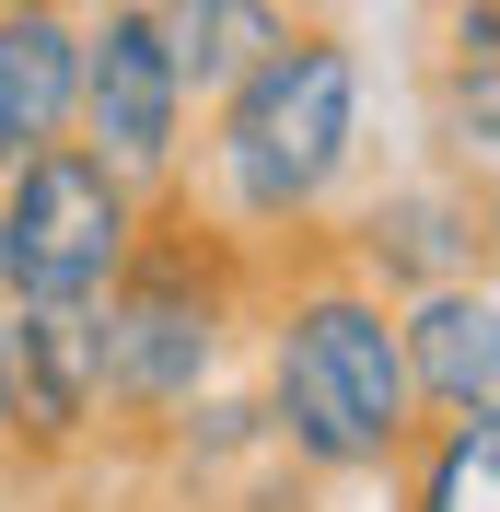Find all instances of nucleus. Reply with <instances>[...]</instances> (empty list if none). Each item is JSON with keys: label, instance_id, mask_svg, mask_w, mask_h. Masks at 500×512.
<instances>
[{"label": "nucleus", "instance_id": "nucleus-16", "mask_svg": "<svg viewBox=\"0 0 500 512\" xmlns=\"http://www.w3.org/2000/svg\"><path fill=\"white\" fill-rule=\"evenodd\" d=\"M47 12H94V0H47Z\"/></svg>", "mask_w": 500, "mask_h": 512}, {"label": "nucleus", "instance_id": "nucleus-15", "mask_svg": "<svg viewBox=\"0 0 500 512\" xmlns=\"http://www.w3.org/2000/svg\"><path fill=\"white\" fill-rule=\"evenodd\" d=\"M0 303H12V245H0Z\"/></svg>", "mask_w": 500, "mask_h": 512}, {"label": "nucleus", "instance_id": "nucleus-13", "mask_svg": "<svg viewBox=\"0 0 500 512\" xmlns=\"http://www.w3.org/2000/svg\"><path fill=\"white\" fill-rule=\"evenodd\" d=\"M431 59H500V0H431Z\"/></svg>", "mask_w": 500, "mask_h": 512}, {"label": "nucleus", "instance_id": "nucleus-7", "mask_svg": "<svg viewBox=\"0 0 500 512\" xmlns=\"http://www.w3.org/2000/svg\"><path fill=\"white\" fill-rule=\"evenodd\" d=\"M0 361H12V443H24V478L94 466V454L117 443L105 315L94 303H0Z\"/></svg>", "mask_w": 500, "mask_h": 512}, {"label": "nucleus", "instance_id": "nucleus-4", "mask_svg": "<svg viewBox=\"0 0 500 512\" xmlns=\"http://www.w3.org/2000/svg\"><path fill=\"white\" fill-rule=\"evenodd\" d=\"M152 233V187H128L94 140H47L0 175V245H12V303H105L117 268Z\"/></svg>", "mask_w": 500, "mask_h": 512}, {"label": "nucleus", "instance_id": "nucleus-1", "mask_svg": "<svg viewBox=\"0 0 500 512\" xmlns=\"http://www.w3.org/2000/svg\"><path fill=\"white\" fill-rule=\"evenodd\" d=\"M245 384L303 489H373L396 478V454L431 431L419 384H407V326L361 268H338L326 245H280L256 280V338H245Z\"/></svg>", "mask_w": 500, "mask_h": 512}, {"label": "nucleus", "instance_id": "nucleus-14", "mask_svg": "<svg viewBox=\"0 0 500 512\" xmlns=\"http://www.w3.org/2000/svg\"><path fill=\"white\" fill-rule=\"evenodd\" d=\"M24 466V443H12V361H0V478Z\"/></svg>", "mask_w": 500, "mask_h": 512}, {"label": "nucleus", "instance_id": "nucleus-9", "mask_svg": "<svg viewBox=\"0 0 500 512\" xmlns=\"http://www.w3.org/2000/svg\"><path fill=\"white\" fill-rule=\"evenodd\" d=\"M82 117V12L47 0H0V175Z\"/></svg>", "mask_w": 500, "mask_h": 512}, {"label": "nucleus", "instance_id": "nucleus-3", "mask_svg": "<svg viewBox=\"0 0 500 512\" xmlns=\"http://www.w3.org/2000/svg\"><path fill=\"white\" fill-rule=\"evenodd\" d=\"M256 280H268V256L233 245L187 187L152 198L140 256H128L117 291L94 303V315H105V396H117V443H152L175 408H198L210 384L245 373Z\"/></svg>", "mask_w": 500, "mask_h": 512}, {"label": "nucleus", "instance_id": "nucleus-10", "mask_svg": "<svg viewBox=\"0 0 500 512\" xmlns=\"http://www.w3.org/2000/svg\"><path fill=\"white\" fill-rule=\"evenodd\" d=\"M291 12L303 0H152V24H163V59H175V82H187V105L210 117L233 82H245L268 47L291 35Z\"/></svg>", "mask_w": 500, "mask_h": 512}, {"label": "nucleus", "instance_id": "nucleus-12", "mask_svg": "<svg viewBox=\"0 0 500 512\" xmlns=\"http://www.w3.org/2000/svg\"><path fill=\"white\" fill-rule=\"evenodd\" d=\"M384 489H396V512H500V431L489 419H431Z\"/></svg>", "mask_w": 500, "mask_h": 512}, {"label": "nucleus", "instance_id": "nucleus-2", "mask_svg": "<svg viewBox=\"0 0 500 512\" xmlns=\"http://www.w3.org/2000/svg\"><path fill=\"white\" fill-rule=\"evenodd\" d=\"M361 163H373V70L326 12H291V35L198 117L187 198L233 245L280 256V245H314L338 222Z\"/></svg>", "mask_w": 500, "mask_h": 512}, {"label": "nucleus", "instance_id": "nucleus-8", "mask_svg": "<svg viewBox=\"0 0 500 512\" xmlns=\"http://www.w3.org/2000/svg\"><path fill=\"white\" fill-rule=\"evenodd\" d=\"M407 326V384H419V419H489L500 431V280H442L419 303H396Z\"/></svg>", "mask_w": 500, "mask_h": 512}, {"label": "nucleus", "instance_id": "nucleus-11", "mask_svg": "<svg viewBox=\"0 0 500 512\" xmlns=\"http://www.w3.org/2000/svg\"><path fill=\"white\" fill-rule=\"evenodd\" d=\"M419 128L442 175L500 187V59H419Z\"/></svg>", "mask_w": 500, "mask_h": 512}, {"label": "nucleus", "instance_id": "nucleus-5", "mask_svg": "<svg viewBox=\"0 0 500 512\" xmlns=\"http://www.w3.org/2000/svg\"><path fill=\"white\" fill-rule=\"evenodd\" d=\"M70 140H94L128 187H152V198L187 187L198 105L175 82V59H163L152 0H94L82 12V117H70Z\"/></svg>", "mask_w": 500, "mask_h": 512}, {"label": "nucleus", "instance_id": "nucleus-6", "mask_svg": "<svg viewBox=\"0 0 500 512\" xmlns=\"http://www.w3.org/2000/svg\"><path fill=\"white\" fill-rule=\"evenodd\" d=\"M314 245L338 256V268H361L384 303H419V291L477 280V268H489L477 187H466V175H442V163H419V175H361Z\"/></svg>", "mask_w": 500, "mask_h": 512}]
</instances>
